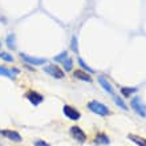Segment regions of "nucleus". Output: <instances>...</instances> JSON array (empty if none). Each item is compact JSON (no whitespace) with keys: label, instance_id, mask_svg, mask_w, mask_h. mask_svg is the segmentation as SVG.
Here are the masks:
<instances>
[{"label":"nucleus","instance_id":"obj_10","mask_svg":"<svg viewBox=\"0 0 146 146\" xmlns=\"http://www.w3.org/2000/svg\"><path fill=\"white\" fill-rule=\"evenodd\" d=\"M127 138L130 139L131 142H134L137 146H146V138H143V137H139V135L135 134H129Z\"/></svg>","mask_w":146,"mask_h":146},{"label":"nucleus","instance_id":"obj_9","mask_svg":"<svg viewBox=\"0 0 146 146\" xmlns=\"http://www.w3.org/2000/svg\"><path fill=\"white\" fill-rule=\"evenodd\" d=\"M98 82H100V85L102 86V89H104L105 92H108L109 94H111V96L114 94V88L111 86V84L109 82L108 80H106V78H105L104 76H100V77H98Z\"/></svg>","mask_w":146,"mask_h":146},{"label":"nucleus","instance_id":"obj_17","mask_svg":"<svg viewBox=\"0 0 146 146\" xmlns=\"http://www.w3.org/2000/svg\"><path fill=\"white\" fill-rule=\"evenodd\" d=\"M62 65H64V69H65V72H69V70H72L73 68V61L70 57H66L64 61H62Z\"/></svg>","mask_w":146,"mask_h":146},{"label":"nucleus","instance_id":"obj_2","mask_svg":"<svg viewBox=\"0 0 146 146\" xmlns=\"http://www.w3.org/2000/svg\"><path fill=\"white\" fill-rule=\"evenodd\" d=\"M130 105H131V108H133V110H134L139 117L146 118V106H145V104H143V101L141 97L139 96L133 97L130 101Z\"/></svg>","mask_w":146,"mask_h":146},{"label":"nucleus","instance_id":"obj_6","mask_svg":"<svg viewBox=\"0 0 146 146\" xmlns=\"http://www.w3.org/2000/svg\"><path fill=\"white\" fill-rule=\"evenodd\" d=\"M25 97H27V100L31 102L33 106H37V105H40L44 101V97L40 94V93L37 92H33V90H31V92H28L27 94H25Z\"/></svg>","mask_w":146,"mask_h":146},{"label":"nucleus","instance_id":"obj_7","mask_svg":"<svg viewBox=\"0 0 146 146\" xmlns=\"http://www.w3.org/2000/svg\"><path fill=\"white\" fill-rule=\"evenodd\" d=\"M70 134H72V137L74 139H77L78 142L84 143L85 141H86V134H85L84 131H82V129L78 126H72L70 127Z\"/></svg>","mask_w":146,"mask_h":146},{"label":"nucleus","instance_id":"obj_24","mask_svg":"<svg viewBox=\"0 0 146 146\" xmlns=\"http://www.w3.org/2000/svg\"><path fill=\"white\" fill-rule=\"evenodd\" d=\"M0 146H1V143H0Z\"/></svg>","mask_w":146,"mask_h":146},{"label":"nucleus","instance_id":"obj_22","mask_svg":"<svg viewBox=\"0 0 146 146\" xmlns=\"http://www.w3.org/2000/svg\"><path fill=\"white\" fill-rule=\"evenodd\" d=\"M72 49L77 50V38H76V36H73V38H72Z\"/></svg>","mask_w":146,"mask_h":146},{"label":"nucleus","instance_id":"obj_15","mask_svg":"<svg viewBox=\"0 0 146 146\" xmlns=\"http://www.w3.org/2000/svg\"><path fill=\"white\" fill-rule=\"evenodd\" d=\"M113 101H114V104L117 105V106H119V108L122 109V110H127V105L123 102V100H122V97H118V96H114L113 94Z\"/></svg>","mask_w":146,"mask_h":146},{"label":"nucleus","instance_id":"obj_16","mask_svg":"<svg viewBox=\"0 0 146 146\" xmlns=\"http://www.w3.org/2000/svg\"><path fill=\"white\" fill-rule=\"evenodd\" d=\"M137 92V88H121V94H122L123 97H129L130 94H133V93Z\"/></svg>","mask_w":146,"mask_h":146},{"label":"nucleus","instance_id":"obj_14","mask_svg":"<svg viewBox=\"0 0 146 146\" xmlns=\"http://www.w3.org/2000/svg\"><path fill=\"white\" fill-rule=\"evenodd\" d=\"M7 46L11 50L16 49V36L13 35V33H9V35L7 36Z\"/></svg>","mask_w":146,"mask_h":146},{"label":"nucleus","instance_id":"obj_1","mask_svg":"<svg viewBox=\"0 0 146 146\" xmlns=\"http://www.w3.org/2000/svg\"><path fill=\"white\" fill-rule=\"evenodd\" d=\"M88 109L92 113H94V114L97 115H101V117H106V115L110 114V110H109V108L106 106V105H104L102 102H100V101H89L88 102Z\"/></svg>","mask_w":146,"mask_h":146},{"label":"nucleus","instance_id":"obj_8","mask_svg":"<svg viewBox=\"0 0 146 146\" xmlns=\"http://www.w3.org/2000/svg\"><path fill=\"white\" fill-rule=\"evenodd\" d=\"M0 134L13 142H21V135L15 130H0Z\"/></svg>","mask_w":146,"mask_h":146},{"label":"nucleus","instance_id":"obj_21","mask_svg":"<svg viewBox=\"0 0 146 146\" xmlns=\"http://www.w3.org/2000/svg\"><path fill=\"white\" fill-rule=\"evenodd\" d=\"M35 146H49V145H48L45 141H42V139H38V141H36V142H35Z\"/></svg>","mask_w":146,"mask_h":146},{"label":"nucleus","instance_id":"obj_18","mask_svg":"<svg viewBox=\"0 0 146 146\" xmlns=\"http://www.w3.org/2000/svg\"><path fill=\"white\" fill-rule=\"evenodd\" d=\"M78 65H80L84 70H86L88 73H94V70H93L92 68H90V66H89L88 64H86V62H85L84 60H82V58H78Z\"/></svg>","mask_w":146,"mask_h":146},{"label":"nucleus","instance_id":"obj_23","mask_svg":"<svg viewBox=\"0 0 146 146\" xmlns=\"http://www.w3.org/2000/svg\"><path fill=\"white\" fill-rule=\"evenodd\" d=\"M0 46H1V42H0Z\"/></svg>","mask_w":146,"mask_h":146},{"label":"nucleus","instance_id":"obj_11","mask_svg":"<svg viewBox=\"0 0 146 146\" xmlns=\"http://www.w3.org/2000/svg\"><path fill=\"white\" fill-rule=\"evenodd\" d=\"M73 76L78 78V80H82V81H86V82H92V77L89 76L86 72H82V70H74Z\"/></svg>","mask_w":146,"mask_h":146},{"label":"nucleus","instance_id":"obj_5","mask_svg":"<svg viewBox=\"0 0 146 146\" xmlns=\"http://www.w3.org/2000/svg\"><path fill=\"white\" fill-rule=\"evenodd\" d=\"M44 72L48 73L49 76L54 77V78H62L64 77V70L60 69L57 65H48L44 68Z\"/></svg>","mask_w":146,"mask_h":146},{"label":"nucleus","instance_id":"obj_12","mask_svg":"<svg viewBox=\"0 0 146 146\" xmlns=\"http://www.w3.org/2000/svg\"><path fill=\"white\" fill-rule=\"evenodd\" d=\"M17 73H19L17 69L9 70V69H7V68H4V66L0 65V74H1V76H5V77H8V78H13Z\"/></svg>","mask_w":146,"mask_h":146},{"label":"nucleus","instance_id":"obj_19","mask_svg":"<svg viewBox=\"0 0 146 146\" xmlns=\"http://www.w3.org/2000/svg\"><path fill=\"white\" fill-rule=\"evenodd\" d=\"M0 58L4 60V61H7V62H13V56L7 53V52H0Z\"/></svg>","mask_w":146,"mask_h":146},{"label":"nucleus","instance_id":"obj_20","mask_svg":"<svg viewBox=\"0 0 146 146\" xmlns=\"http://www.w3.org/2000/svg\"><path fill=\"white\" fill-rule=\"evenodd\" d=\"M66 57H68V52H66V50H64V52H61L60 54H57V56L54 57V61H56V62H62Z\"/></svg>","mask_w":146,"mask_h":146},{"label":"nucleus","instance_id":"obj_3","mask_svg":"<svg viewBox=\"0 0 146 146\" xmlns=\"http://www.w3.org/2000/svg\"><path fill=\"white\" fill-rule=\"evenodd\" d=\"M62 113L65 114L66 118L72 119V121H78L81 118V113L73 106H70V105H64L62 106Z\"/></svg>","mask_w":146,"mask_h":146},{"label":"nucleus","instance_id":"obj_4","mask_svg":"<svg viewBox=\"0 0 146 146\" xmlns=\"http://www.w3.org/2000/svg\"><path fill=\"white\" fill-rule=\"evenodd\" d=\"M20 57L23 58L25 62L28 64H32V65H44L46 64V58H40V57H33V56H29L27 53H20Z\"/></svg>","mask_w":146,"mask_h":146},{"label":"nucleus","instance_id":"obj_13","mask_svg":"<svg viewBox=\"0 0 146 146\" xmlns=\"http://www.w3.org/2000/svg\"><path fill=\"white\" fill-rule=\"evenodd\" d=\"M94 142L98 143V145H109L110 143V139H109V137L106 134H97V137L94 138Z\"/></svg>","mask_w":146,"mask_h":146}]
</instances>
